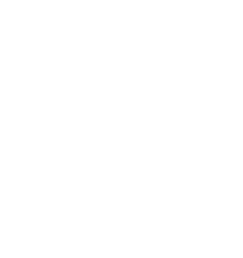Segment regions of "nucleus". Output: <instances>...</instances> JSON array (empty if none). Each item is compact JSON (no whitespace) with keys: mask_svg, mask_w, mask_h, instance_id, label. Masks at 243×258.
<instances>
[]
</instances>
